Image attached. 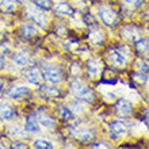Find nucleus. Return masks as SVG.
Wrapping results in <instances>:
<instances>
[{"label": "nucleus", "instance_id": "72a5a7b5", "mask_svg": "<svg viewBox=\"0 0 149 149\" xmlns=\"http://www.w3.org/2000/svg\"><path fill=\"white\" fill-rule=\"evenodd\" d=\"M145 119H146V122H149V109L145 110Z\"/></svg>", "mask_w": 149, "mask_h": 149}, {"label": "nucleus", "instance_id": "1a4fd4ad", "mask_svg": "<svg viewBox=\"0 0 149 149\" xmlns=\"http://www.w3.org/2000/svg\"><path fill=\"white\" fill-rule=\"evenodd\" d=\"M29 94V88L27 87H23V86H12L10 90L6 92L8 98H12V99H18V98H23L26 95Z\"/></svg>", "mask_w": 149, "mask_h": 149}, {"label": "nucleus", "instance_id": "20e7f679", "mask_svg": "<svg viewBox=\"0 0 149 149\" xmlns=\"http://www.w3.org/2000/svg\"><path fill=\"white\" fill-rule=\"evenodd\" d=\"M107 60H109V63H110L111 65H114V67L121 68V67H125L126 65V57L122 54L119 50H117V49H111V50L109 52Z\"/></svg>", "mask_w": 149, "mask_h": 149}, {"label": "nucleus", "instance_id": "ddd939ff", "mask_svg": "<svg viewBox=\"0 0 149 149\" xmlns=\"http://www.w3.org/2000/svg\"><path fill=\"white\" fill-rule=\"evenodd\" d=\"M54 11H56V14H58V15H65V16H72L74 14L73 8L68 3H65V1H61V3L56 4Z\"/></svg>", "mask_w": 149, "mask_h": 149}, {"label": "nucleus", "instance_id": "393cba45", "mask_svg": "<svg viewBox=\"0 0 149 149\" xmlns=\"http://www.w3.org/2000/svg\"><path fill=\"white\" fill-rule=\"evenodd\" d=\"M34 148H38V149H52L53 148V145H52L49 141H45V140H36L34 141Z\"/></svg>", "mask_w": 149, "mask_h": 149}, {"label": "nucleus", "instance_id": "473e14b6", "mask_svg": "<svg viewBox=\"0 0 149 149\" xmlns=\"http://www.w3.org/2000/svg\"><path fill=\"white\" fill-rule=\"evenodd\" d=\"M11 146L12 148H24V144L23 142H14Z\"/></svg>", "mask_w": 149, "mask_h": 149}, {"label": "nucleus", "instance_id": "f3484780", "mask_svg": "<svg viewBox=\"0 0 149 149\" xmlns=\"http://www.w3.org/2000/svg\"><path fill=\"white\" fill-rule=\"evenodd\" d=\"M24 129L27 130V132H31V133L38 132V119H37L34 115L29 117L26 123H24Z\"/></svg>", "mask_w": 149, "mask_h": 149}, {"label": "nucleus", "instance_id": "7ed1b4c3", "mask_svg": "<svg viewBox=\"0 0 149 149\" xmlns=\"http://www.w3.org/2000/svg\"><path fill=\"white\" fill-rule=\"evenodd\" d=\"M99 18L102 22L107 26H114L118 22V15L109 7H100L99 8Z\"/></svg>", "mask_w": 149, "mask_h": 149}, {"label": "nucleus", "instance_id": "b1692460", "mask_svg": "<svg viewBox=\"0 0 149 149\" xmlns=\"http://www.w3.org/2000/svg\"><path fill=\"white\" fill-rule=\"evenodd\" d=\"M38 123H41L45 127H53L56 125V121L52 117H47V115H41L38 119Z\"/></svg>", "mask_w": 149, "mask_h": 149}, {"label": "nucleus", "instance_id": "6e6552de", "mask_svg": "<svg viewBox=\"0 0 149 149\" xmlns=\"http://www.w3.org/2000/svg\"><path fill=\"white\" fill-rule=\"evenodd\" d=\"M87 71L91 77H98L102 72V63L96 58H91L87 61Z\"/></svg>", "mask_w": 149, "mask_h": 149}, {"label": "nucleus", "instance_id": "f704fd0d", "mask_svg": "<svg viewBox=\"0 0 149 149\" xmlns=\"http://www.w3.org/2000/svg\"><path fill=\"white\" fill-rule=\"evenodd\" d=\"M3 58H1V57H0V68H3Z\"/></svg>", "mask_w": 149, "mask_h": 149}, {"label": "nucleus", "instance_id": "6ab92c4d", "mask_svg": "<svg viewBox=\"0 0 149 149\" xmlns=\"http://www.w3.org/2000/svg\"><path fill=\"white\" fill-rule=\"evenodd\" d=\"M90 39L95 45H100L103 42V33L99 30V29H94V30H91L90 33Z\"/></svg>", "mask_w": 149, "mask_h": 149}, {"label": "nucleus", "instance_id": "c756f323", "mask_svg": "<svg viewBox=\"0 0 149 149\" xmlns=\"http://www.w3.org/2000/svg\"><path fill=\"white\" fill-rule=\"evenodd\" d=\"M72 110L73 113H81V111L86 110V106L81 104V102H72Z\"/></svg>", "mask_w": 149, "mask_h": 149}, {"label": "nucleus", "instance_id": "c9c22d12", "mask_svg": "<svg viewBox=\"0 0 149 149\" xmlns=\"http://www.w3.org/2000/svg\"><path fill=\"white\" fill-rule=\"evenodd\" d=\"M19 3H29V0H18Z\"/></svg>", "mask_w": 149, "mask_h": 149}, {"label": "nucleus", "instance_id": "e433bc0d", "mask_svg": "<svg viewBox=\"0 0 149 149\" xmlns=\"http://www.w3.org/2000/svg\"><path fill=\"white\" fill-rule=\"evenodd\" d=\"M1 88H3V81H0V91H1Z\"/></svg>", "mask_w": 149, "mask_h": 149}, {"label": "nucleus", "instance_id": "dca6fc26", "mask_svg": "<svg viewBox=\"0 0 149 149\" xmlns=\"http://www.w3.org/2000/svg\"><path fill=\"white\" fill-rule=\"evenodd\" d=\"M136 49L144 56H149V41L140 38L138 41H136Z\"/></svg>", "mask_w": 149, "mask_h": 149}, {"label": "nucleus", "instance_id": "4468645a", "mask_svg": "<svg viewBox=\"0 0 149 149\" xmlns=\"http://www.w3.org/2000/svg\"><path fill=\"white\" fill-rule=\"evenodd\" d=\"M14 117H15V113L11 107L6 103H0V118L6 119V121H11Z\"/></svg>", "mask_w": 149, "mask_h": 149}, {"label": "nucleus", "instance_id": "9d476101", "mask_svg": "<svg viewBox=\"0 0 149 149\" xmlns=\"http://www.w3.org/2000/svg\"><path fill=\"white\" fill-rule=\"evenodd\" d=\"M73 134H74V137L79 138L83 142H88L95 137L94 130H91V129H77L73 132Z\"/></svg>", "mask_w": 149, "mask_h": 149}, {"label": "nucleus", "instance_id": "f03ea898", "mask_svg": "<svg viewBox=\"0 0 149 149\" xmlns=\"http://www.w3.org/2000/svg\"><path fill=\"white\" fill-rule=\"evenodd\" d=\"M26 15H27L29 19L33 20V22H34L37 26H39V27H45V26H46V22H47L46 16L43 15L42 10L37 8L36 6H34V7H27Z\"/></svg>", "mask_w": 149, "mask_h": 149}, {"label": "nucleus", "instance_id": "bb28decb", "mask_svg": "<svg viewBox=\"0 0 149 149\" xmlns=\"http://www.w3.org/2000/svg\"><path fill=\"white\" fill-rule=\"evenodd\" d=\"M136 69H138V72L146 73L149 71V64L146 61H144V60H138L137 63H136Z\"/></svg>", "mask_w": 149, "mask_h": 149}, {"label": "nucleus", "instance_id": "9b49d317", "mask_svg": "<svg viewBox=\"0 0 149 149\" xmlns=\"http://www.w3.org/2000/svg\"><path fill=\"white\" fill-rule=\"evenodd\" d=\"M12 61L19 65V67H26L29 63H30V56L26 53V52H16L12 54Z\"/></svg>", "mask_w": 149, "mask_h": 149}, {"label": "nucleus", "instance_id": "412c9836", "mask_svg": "<svg viewBox=\"0 0 149 149\" xmlns=\"http://www.w3.org/2000/svg\"><path fill=\"white\" fill-rule=\"evenodd\" d=\"M20 31H22L23 37L31 38V37H34L37 34V29L34 27V26H31V24H23V26L20 27Z\"/></svg>", "mask_w": 149, "mask_h": 149}, {"label": "nucleus", "instance_id": "0eeeda50", "mask_svg": "<svg viewBox=\"0 0 149 149\" xmlns=\"http://www.w3.org/2000/svg\"><path fill=\"white\" fill-rule=\"evenodd\" d=\"M43 79H46L47 81L50 83H60L63 80V72L60 68L50 67L43 72Z\"/></svg>", "mask_w": 149, "mask_h": 149}, {"label": "nucleus", "instance_id": "a878e982", "mask_svg": "<svg viewBox=\"0 0 149 149\" xmlns=\"http://www.w3.org/2000/svg\"><path fill=\"white\" fill-rule=\"evenodd\" d=\"M126 7L129 8H140L142 4L145 3V0H123Z\"/></svg>", "mask_w": 149, "mask_h": 149}, {"label": "nucleus", "instance_id": "2f4dec72", "mask_svg": "<svg viewBox=\"0 0 149 149\" xmlns=\"http://www.w3.org/2000/svg\"><path fill=\"white\" fill-rule=\"evenodd\" d=\"M91 148H110V146L107 145L106 142H96V144H94V145H91Z\"/></svg>", "mask_w": 149, "mask_h": 149}, {"label": "nucleus", "instance_id": "4c0bfd02", "mask_svg": "<svg viewBox=\"0 0 149 149\" xmlns=\"http://www.w3.org/2000/svg\"><path fill=\"white\" fill-rule=\"evenodd\" d=\"M0 148H4V145H3V144H1V145H0Z\"/></svg>", "mask_w": 149, "mask_h": 149}, {"label": "nucleus", "instance_id": "f8f14e48", "mask_svg": "<svg viewBox=\"0 0 149 149\" xmlns=\"http://www.w3.org/2000/svg\"><path fill=\"white\" fill-rule=\"evenodd\" d=\"M127 129H129L127 123L123 122V121H121V119H118V121H113L110 123V130L113 132L114 134H125L126 132H127Z\"/></svg>", "mask_w": 149, "mask_h": 149}, {"label": "nucleus", "instance_id": "aec40b11", "mask_svg": "<svg viewBox=\"0 0 149 149\" xmlns=\"http://www.w3.org/2000/svg\"><path fill=\"white\" fill-rule=\"evenodd\" d=\"M34 6L42 11H49L53 8V1L52 0H34Z\"/></svg>", "mask_w": 149, "mask_h": 149}, {"label": "nucleus", "instance_id": "cd10ccee", "mask_svg": "<svg viewBox=\"0 0 149 149\" xmlns=\"http://www.w3.org/2000/svg\"><path fill=\"white\" fill-rule=\"evenodd\" d=\"M133 79L137 83H140V84H145L146 80H148V76H146V73H144V72H138V73L133 74Z\"/></svg>", "mask_w": 149, "mask_h": 149}, {"label": "nucleus", "instance_id": "5701e85b", "mask_svg": "<svg viewBox=\"0 0 149 149\" xmlns=\"http://www.w3.org/2000/svg\"><path fill=\"white\" fill-rule=\"evenodd\" d=\"M57 111H58L60 115L63 118H65V119H72V118H73V111H72L71 109H68L65 104H60V106L57 107Z\"/></svg>", "mask_w": 149, "mask_h": 149}, {"label": "nucleus", "instance_id": "c85d7f7f", "mask_svg": "<svg viewBox=\"0 0 149 149\" xmlns=\"http://www.w3.org/2000/svg\"><path fill=\"white\" fill-rule=\"evenodd\" d=\"M8 133H10V136H18V137H24L26 136L23 130L19 129V127H10Z\"/></svg>", "mask_w": 149, "mask_h": 149}, {"label": "nucleus", "instance_id": "a211bd4d", "mask_svg": "<svg viewBox=\"0 0 149 149\" xmlns=\"http://www.w3.org/2000/svg\"><path fill=\"white\" fill-rule=\"evenodd\" d=\"M41 91L43 92V95H46L49 98H56L60 95V90L56 86H42Z\"/></svg>", "mask_w": 149, "mask_h": 149}, {"label": "nucleus", "instance_id": "423d86ee", "mask_svg": "<svg viewBox=\"0 0 149 149\" xmlns=\"http://www.w3.org/2000/svg\"><path fill=\"white\" fill-rule=\"evenodd\" d=\"M133 111V106H132V103L129 100H126V99H119L117 103H115V113L119 117H127L130 115Z\"/></svg>", "mask_w": 149, "mask_h": 149}, {"label": "nucleus", "instance_id": "f257e3e1", "mask_svg": "<svg viewBox=\"0 0 149 149\" xmlns=\"http://www.w3.org/2000/svg\"><path fill=\"white\" fill-rule=\"evenodd\" d=\"M71 92H72V95L76 96L77 99H81V100L88 102V103L94 102V99H95L94 92H92L84 83L80 81V80H74V81H72Z\"/></svg>", "mask_w": 149, "mask_h": 149}, {"label": "nucleus", "instance_id": "7c9ffc66", "mask_svg": "<svg viewBox=\"0 0 149 149\" xmlns=\"http://www.w3.org/2000/svg\"><path fill=\"white\" fill-rule=\"evenodd\" d=\"M71 72H72V74H79L80 72H81V69H80V65H77V64H72Z\"/></svg>", "mask_w": 149, "mask_h": 149}, {"label": "nucleus", "instance_id": "2eb2a0df", "mask_svg": "<svg viewBox=\"0 0 149 149\" xmlns=\"http://www.w3.org/2000/svg\"><path fill=\"white\" fill-rule=\"evenodd\" d=\"M122 34H123V37L127 39H130V41H133V42H136V41H138V37H140V34H138V31L136 30L134 27H132V26H127V27H125L123 30H122Z\"/></svg>", "mask_w": 149, "mask_h": 149}, {"label": "nucleus", "instance_id": "39448f33", "mask_svg": "<svg viewBox=\"0 0 149 149\" xmlns=\"http://www.w3.org/2000/svg\"><path fill=\"white\" fill-rule=\"evenodd\" d=\"M23 76L26 77V80H27L29 83H31L34 86L41 84L43 80V73H41L37 68H29V69H26V71L23 72Z\"/></svg>", "mask_w": 149, "mask_h": 149}, {"label": "nucleus", "instance_id": "4be33fe9", "mask_svg": "<svg viewBox=\"0 0 149 149\" xmlns=\"http://www.w3.org/2000/svg\"><path fill=\"white\" fill-rule=\"evenodd\" d=\"M16 4L14 0H0V10L4 12H12L15 10Z\"/></svg>", "mask_w": 149, "mask_h": 149}]
</instances>
